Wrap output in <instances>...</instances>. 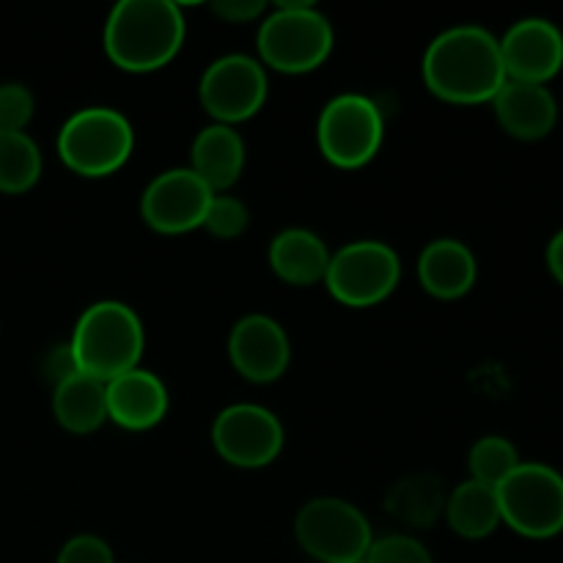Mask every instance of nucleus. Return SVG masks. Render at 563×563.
<instances>
[{
	"mask_svg": "<svg viewBox=\"0 0 563 563\" xmlns=\"http://www.w3.org/2000/svg\"><path fill=\"white\" fill-rule=\"evenodd\" d=\"M500 520L526 539H553L563 531V476L544 462H520L498 487Z\"/></svg>",
	"mask_w": 563,
	"mask_h": 563,
	"instance_id": "nucleus-7",
	"label": "nucleus"
},
{
	"mask_svg": "<svg viewBox=\"0 0 563 563\" xmlns=\"http://www.w3.org/2000/svg\"><path fill=\"white\" fill-rule=\"evenodd\" d=\"M295 539L319 563H363L374 542L368 517L341 498H313L297 511Z\"/></svg>",
	"mask_w": 563,
	"mask_h": 563,
	"instance_id": "nucleus-6",
	"label": "nucleus"
},
{
	"mask_svg": "<svg viewBox=\"0 0 563 563\" xmlns=\"http://www.w3.org/2000/svg\"><path fill=\"white\" fill-rule=\"evenodd\" d=\"M269 267L284 284L313 286L324 280L330 251L319 234L308 229H286L269 242Z\"/></svg>",
	"mask_w": 563,
	"mask_h": 563,
	"instance_id": "nucleus-19",
	"label": "nucleus"
},
{
	"mask_svg": "<svg viewBox=\"0 0 563 563\" xmlns=\"http://www.w3.org/2000/svg\"><path fill=\"white\" fill-rule=\"evenodd\" d=\"M401 280L399 253L379 240H357L330 253L324 286L350 308H372L394 295Z\"/></svg>",
	"mask_w": 563,
	"mask_h": 563,
	"instance_id": "nucleus-9",
	"label": "nucleus"
},
{
	"mask_svg": "<svg viewBox=\"0 0 563 563\" xmlns=\"http://www.w3.org/2000/svg\"><path fill=\"white\" fill-rule=\"evenodd\" d=\"M42 176V152L27 132H0V192L20 196Z\"/></svg>",
	"mask_w": 563,
	"mask_h": 563,
	"instance_id": "nucleus-23",
	"label": "nucleus"
},
{
	"mask_svg": "<svg viewBox=\"0 0 563 563\" xmlns=\"http://www.w3.org/2000/svg\"><path fill=\"white\" fill-rule=\"evenodd\" d=\"M478 262L471 247L460 240L429 242L418 256V280L438 300H456L476 286Z\"/></svg>",
	"mask_w": 563,
	"mask_h": 563,
	"instance_id": "nucleus-17",
	"label": "nucleus"
},
{
	"mask_svg": "<svg viewBox=\"0 0 563 563\" xmlns=\"http://www.w3.org/2000/svg\"><path fill=\"white\" fill-rule=\"evenodd\" d=\"M520 454H517L515 443L500 434H487V438L476 440L467 454V467H471V478L478 484L498 489L511 473L520 467Z\"/></svg>",
	"mask_w": 563,
	"mask_h": 563,
	"instance_id": "nucleus-24",
	"label": "nucleus"
},
{
	"mask_svg": "<svg viewBox=\"0 0 563 563\" xmlns=\"http://www.w3.org/2000/svg\"><path fill=\"white\" fill-rule=\"evenodd\" d=\"M53 416L66 432L91 434L108 421L104 383L77 372L53 388Z\"/></svg>",
	"mask_w": 563,
	"mask_h": 563,
	"instance_id": "nucleus-20",
	"label": "nucleus"
},
{
	"mask_svg": "<svg viewBox=\"0 0 563 563\" xmlns=\"http://www.w3.org/2000/svg\"><path fill=\"white\" fill-rule=\"evenodd\" d=\"M242 168H245V141L234 126L209 124L198 132L190 146V170L214 196L234 187Z\"/></svg>",
	"mask_w": 563,
	"mask_h": 563,
	"instance_id": "nucleus-18",
	"label": "nucleus"
},
{
	"mask_svg": "<svg viewBox=\"0 0 563 563\" xmlns=\"http://www.w3.org/2000/svg\"><path fill=\"white\" fill-rule=\"evenodd\" d=\"M33 93L22 82H3L0 86V132H25L33 119Z\"/></svg>",
	"mask_w": 563,
	"mask_h": 563,
	"instance_id": "nucleus-27",
	"label": "nucleus"
},
{
	"mask_svg": "<svg viewBox=\"0 0 563 563\" xmlns=\"http://www.w3.org/2000/svg\"><path fill=\"white\" fill-rule=\"evenodd\" d=\"M185 42V14L170 0H121L104 22V53L119 69L157 71Z\"/></svg>",
	"mask_w": 563,
	"mask_h": 563,
	"instance_id": "nucleus-2",
	"label": "nucleus"
},
{
	"mask_svg": "<svg viewBox=\"0 0 563 563\" xmlns=\"http://www.w3.org/2000/svg\"><path fill=\"white\" fill-rule=\"evenodd\" d=\"M44 372H47V377L53 379V385H58L60 379L71 377V374H77V363L75 357H71L69 344L55 346V350L49 352L47 361H44Z\"/></svg>",
	"mask_w": 563,
	"mask_h": 563,
	"instance_id": "nucleus-30",
	"label": "nucleus"
},
{
	"mask_svg": "<svg viewBox=\"0 0 563 563\" xmlns=\"http://www.w3.org/2000/svg\"><path fill=\"white\" fill-rule=\"evenodd\" d=\"M267 71L262 60L251 55L231 53L212 60L198 82V97L214 124L234 126L253 119L267 102Z\"/></svg>",
	"mask_w": 563,
	"mask_h": 563,
	"instance_id": "nucleus-10",
	"label": "nucleus"
},
{
	"mask_svg": "<svg viewBox=\"0 0 563 563\" xmlns=\"http://www.w3.org/2000/svg\"><path fill=\"white\" fill-rule=\"evenodd\" d=\"M333 25L306 0H280L258 25V58L284 75H306L319 69L333 53Z\"/></svg>",
	"mask_w": 563,
	"mask_h": 563,
	"instance_id": "nucleus-4",
	"label": "nucleus"
},
{
	"mask_svg": "<svg viewBox=\"0 0 563 563\" xmlns=\"http://www.w3.org/2000/svg\"><path fill=\"white\" fill-rule=\"evenodd\" d=\"M209 9H212L214 16L229 22V25H245V22L264 16L267 5H264L262 0H214Z\"/></svg>",
	"mask_w": 563,
	"mask_h": 563,
	"instance_id": "nucleus-29",
	"label": "nucleus"
},
{
	"mask_svg": "<svg viewBox=\"0 0 563 563\" xmlns=\"http://www.w3.org/2000/svg\"><path fill=\"white\" fill-rule=\"evenodd\" d=\"M214 192L190 168H170L154 176L141 196V218L159 234L201 229Z\"/></svg>",
	"mask_w": 563,
	"mask_h": 563,
	"instance_id": "nucleus-12",
	"label": "nucleus"
},
{
	"mask_svg": "<svg viewBox=\"0 0 563 563\" xmlns=\"http://www.w3.org/2000/svg\"><path fill=\"white\" fill-rule=\"evenodd\" d=\"M135 148V132L119 110L82 108L64 121L58 132V154L66 168L88 179L115 174Z\"/></svg>",
	"mask_w": 563,
	"mask_h": 563,
	"instance_id": "nucleus-5",
	"label": "nucleus"
},
{
	"mask_svg": "<svg viewBox=\"0 0 563 563\" xmlns=\"http://www.w3.org/2000/svg\"><path fill=\"white\" fill-rule=\"evenodd\" d=\"M493 110L498 124L517 141H542L559 124V102L548 86L506 80L495 93Z\"/></svg>",
	"mask_w": 563,
	"mask_h": 563,
	"instance_id": "nucleus-16",
	"label": "nucleus"
},
{
	"mask_svg": "<svg viewBox=\"0 0 563 563\" xmlns=\"http://www.w3.org/2000/svg\"><path fill=\"white\" fill-rule=\"evenodd\" d=\"M498 42L506 80L548 86L563 69V33L544 16L517 20Z\"/></svg>",
	"mask_w": 563,
	"mask_h": 563,
	"instance_id": "nucleus-13",
	"label": "nucleus"
},
{
	"mask_svg": "<svg viewBox=\"0 0 563 563\" xmlns=\"http://www.w3.org/2000/svg\"><path fill=\"white\" fill-rule=\"evenodd\" d=\"M108 421L130 432H146L168 416V388L148 368H132L121 377L104 383Z\"/></svg>",
	"mask_w": 563,
	"mask_h": 563,
	"instance_id": "nucleus-15",
	"label": "nucleus"
},
{
	"mask_svg": "<svg viewBox=\"0 0 563 563\" xmlns=\"http://www.w3.org/2000/svg\"><path fill=\"white\" fill-rule=\"evenodd\" d=\"M383 110L366 93H339L319 113V152L335 168H361L372 163L383 146Z\"/></svg>",
	"mask_w": 563,
	"mask_h": 563,
	"instance_id": "nucleus-8",
	"label": "nucleus"
},
{
	"mask_svg": "<svg viewBox=\"0 0 563 563\" xmlns=\"http://www.w3.org/2000/svg\"><path fill=\"white\" fill-rule=\"evenodd\" d=\"M548 267L553 278L563 286V229L555 231L553 240L548 242Z\"/></svg>",
	"mask_w": 563,
	"mask_h": 563,
	"instance_id": "nucleus-31",
	"label": "nucleus"
},
{
	"mask_svg": "<svg viewBox=\"0 0 563 563\" xmlns=\"http://www.w3.org/2000/svg\"><path fill=\"white\" fill-rule=\"evenodd\" d=\"M445 520H449L451 531L460 533L462 539H487L504 522L500 520L498 489L467 478L454 493H449Z\"/></svg>",
	"mask_w": 563,
	"mask_h": 563,
	"instance_id": "nucleus-22",
	"label": "nucleus"
},
{
	"mask_svg": "<svg viewBox=\"0 0 563 563\" xmlns=\"http://www.w3.org/2000/svg\"><path fill=\"white\" fill-rule=\"evenodd\" d=\"M146 346L143 324L126 302L99 300L80 313L71 333L69 350L77 372L99 383L121 377L137 368Z\"/></svg>",
	"mask_w": 563,
	"mask_h": 563,
	"instance_id": "nucleus-3",
	"label": "nucleus"
},
{
	"mask_svg": "<svg viewBox=\"0 0 563 563\" xmlns=\"http://www.w3.org/2000/svg\"><path fill=\"white\" fill-rule=\"evenodd\" d=\"M363 563H434L427 544L410 533H388L374 539Z\"/></svg>",
	"mask_w": 563,
	"mask_h": 563,
	"instance_id": "nucleus-26",
	"label": "nucleus"
},
{
	"mask_svg": "<svg viewBox=\"0 0 563 563\" xmlns=\"http://www.w3.org/2000/svg\"><path fill=\"white\" fill-rule=\"evenodd\" d=\"M229 361L247 383H275L289 368V335L267 313H247L229 333Z\"/></svg>",
	"mask_w": 563,
	"mask_h": 563,
	"instance_id": "nucleus-14",
	"label": "nucleus"
},
{
	"mask_svg": "<svg viewBox=\"0 0 563 563\" xmlns=\"http://www.w3.org/2000/svg\"><path fill=\"white\" fill-rule=\"evenodd\" d=\"M247 223H251V212H247L245 203L236 196L220 192V196H214L212 203H209L201 229H207L209 234L218 236V240H236V236L245 234Z\"/></svg>",
	"mask_w": 563,
	"mask_h": 563,
	"instance_id": "nucleus-25",
	"label": "nucleus"
},
{
	"mask_svg": "<svg viewBox=\"0 0 563 563\" xmlns=\"http://www.w3.org/2000/svg\"><path fill=\"white\" fill-rule=\"evenodd\" d=\"M445 500L449 493L443 487V478L434 473H412L399 478L385 495V509L412 528H429L445 515Z\"/></svg>",
	"mask_w": 563,
	"mask_h": 563,
	"instance_id": "nucleus-21",
	"label": "nucleus"
},
{
	"mask_svg": "<svg viewBox=\"0 0 563 563\" xmlns=\"http://www.w3.org/2000/svg\"><path fill=\"white\" fill-rule=\"evenodd\" d=\"M421 69L429 91L454 104L493 102L506 82L498 36L482 25H456L434 36Z\"/></svg>",
	"mask_w": 563,
	"mask_h": 563,
	"instance_id": "nucleus-1",
	"label": "nucleus"
},
{
	"mask_svg": "<svg viewBox=\"0 0 563 563\" xmlns=\"http://www.w3.org/2000/svg\"><path fill=\"white\" fill-rule=\"evenodd\" d=\"M212 445L229 465L267 467L284 451V427L273 410L262 405H231L212 423Z\"/></svg>",
	"mask_w": 563,
	"mask_h": 563,
	"instance_id": "nucleus-11",
	"label": "nucleus"
},
{
	"mask_svg": "<svg viewBox=\"0 0 563 563\" xmlns=\"http://www.w3.org/2000/svg\"><path fill=\"white\" fill-rule=\"evenodd\" d=\"M55 563H115V559L104 539L93 537V533H77L60 548Z\"/></svg>",
	"mask_w": 563,
	"mask_h": 563,
	"instance_id": "nucleus-28",
	"label": "nucleus"
}]
</instances>
